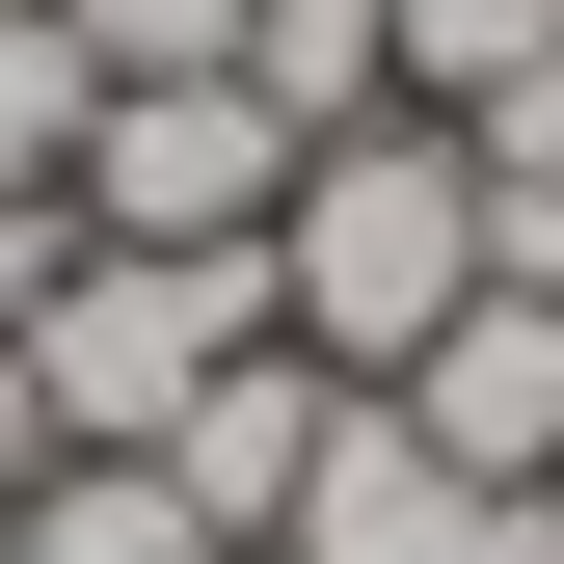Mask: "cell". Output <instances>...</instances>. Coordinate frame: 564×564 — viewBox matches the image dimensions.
I'll list each match as a JSON object with an SVG mask.
<instances>
[{
	"instance_id": "1",
	"label": "cell",
	"mask_w": 564,
	"mask_h": 564,
	"mask_svg": "<svg viewBox=\"0 0 564 564\" xmlns=\"http://www.w3.org/2000/svg\"><path fill=\"white\" fill-rule=\"evenodd\" d=\"M269 349H323V377H403L457 296H484V162H457V108H349L296 134V188H269Z\"/></svg>"
},
{
	"instance_id": "2",
	"label": "cell",
	"mask_w": 564,
	"mask_h": 564,
	"mask_svg": "<svg viewBox=\"0 0 564 564\" xmlns=\"http://www.w3.org/2000/svg\"><path fill=\"white\" fill-rule=\"evenodd\" d=\"M216 349H269V269H188V242H82V269H54V323H28V403H54V457H162Z\"/></svg>"
},
{
	"instance_id": "3",
	"label": "cell",
	"mask_w": 564,
	"mask_h": 564,
	"mask_svg": "<svg viewBox=\"0 0 564 564\" xmlns=\"http://www.w3.org/2000/svg\"><path fill=\"white\" fill-rule=\"evenodd\" d=\"M269 188H296V134H269L242 82H108L82 162H54V216H82V242H188V269H242Z\"/></svg>"
},
{
	"instance_id": "4",
	"label": "cell",
	"mask_w": 564,
	"mask_h": 564,
	"mask_svg": "<svg viewBox=\"0 0 564 564\" xmlns=\"http://www.w3.org/2000/svg\"><path fill=\"white\" fill-rule=\"evenodd\" d=\"M377 403H403V431H431L457 484H538V457H564V296H511V269H484V296L403 349Z\"/></svg>"
},
{
	"instance_id": "5",
	"label": "cell",
	"mask_w": 564,
	"mask_h": 564,
	"mask_svg": "<svg viewBox=\"0 0 564 564\" xmlns=\"http://www.w3.org/2000/svg\"><path fill=\"white\" fill-rule=\"evenodd\" d=\"M457 538H484V484H457L431 431H403L377 377H349V431L296 457V511H269V564H457Z\"/></svg>"
},
{
	"instance_id": "6",
	"label": "cell",
	"mask_w": 564,
	"mask_h": 564,
	"mask_svg": "<svg viewBox=\"0 0 564 564\" xmlns=\"http://www.w3.org/2000/svg\"><path fill=\"white\" fill-rule=\"evenodd\" d=\"M323 431H349V377H323V349H216V377H188V431H162V484L269 564V511H296V457H323Z\"/></svg>"
},
{
	"instance_id": "7",
	"label": "cell",
	"mask_w": 564,
	"mask_h": 564,
	"mask_svg": "<svg viewBox=\"0 0 564 564\" xmlns=\"http://www.w3.org/2000/svg\"><path fill=\"white\" fill-rule=\"evenodd\" d=\"M28 564H242V538L188 511L162 457H54V484H28Z\"/></svg>"
},
{
	"instance_id": "8",
	"label": "cell",
	"mask_w": 564,
	"mask_h": 564,
	"mask_svg": "<svg viewBox=\"0 0 564 564\" xmlns=\"http://www.w3.org/2000/svg\"><path fill=\"white\" fill-rule=\"evenodd\" d=\"M538 54H564V0H377V82L403 108H511Z\"/></svg>"
},
{
	"instance_id": "9",
	"label": "cell",
	"mask_w": 564,
	"mask_h": 564,
	"mask_svg": "<svg viewBox=\"0 0 564 564\" xmlns=\"http://www.w3.org/2000/svg\"><path fill=\"white\" fill-rule=\"evenodd\" d=\"M242 108H269V134H349V108H403V82H377V0H242Z\"/></svg>"
},
{
	"instance_id": "10",
	"label": "cell",
	"mask_w": 564,
	"mask_h": 564,
	"mask_svg": "<svg viewBox=\"0 0 564 564\" xmlns=\"http://www.w3.org/2000/svg\"><path fill=\"white\" fill-rule=\"evenodd\" d=\"M82 82H242V0H54Z\"/></svg>"
},
{
	"instance_id": "11",
	"label": "cell",
	"mask_w": 564,
	"mask_h": 564,
	"mask_svg": "<svg viewBox=\"0 0 564 564\" xmlns=\"http://www.w3.org/2000/svg\"><path fill=\"white\" fill-rule=\"evenodd\" d=\"M54 269H82V216H54V188H0V349L54 323Z\"/></svg>"
},
{
	"instance_id": "12",
	"label": "cell",
	"mask_w": 564,
	"mask_h": 564,
	"mask_svg": "<svg viewBox=\"0 0 564 564\" xmlns=\"http://www.w3.org/2000/svg\"><path fill=\"white\" fill-rule=\"evenodd\" d=\"M28 484H54V403H28V349H0V511H28Z\"/></svg>"
},
{
	"instance_id": "13",
	"label": "cell",
	"mask_w": 564,
	"mask_h": 564,
	"mask_svg": "<svg viewBox=\"0 0 564 564\" xmlns=\"http://www.w3.org/2000/svg\"><path fill=\"white\" fill-rule=\"evenodd\" d=\"M538 511H564V457H538Z\"/></svg>"
}]
</instances>
